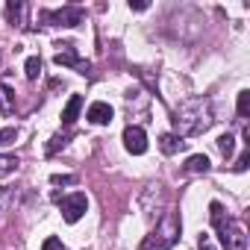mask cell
<instances>
[{"label":"cell","mask_w":250,"mask_h":250,"mask_svg":"<svg viewBox=\"0 0 250 250\" xmlns=\"http://www.w3.org/2000/svg\"><path fill=\"white\" fill-rule=\"evenodd\" d=\"M212 103L206 97H191L186 100L177 112H174V127H177V136H203L209 127H212Z\"/></svg>","instance_id":"1"},{"label":"cell","mask_w":250,"mask_h":250,"mask_svg":"<svg viewBox=\"0 0 250 250\" xmlns=\"http://www.w3.org/2000/svg\"><path fill=\"white\" fill-rule=\"evenodd\" d=\"M209 221H212V227H215V232H218V238H221V244H224L227 250H244V247H247L244 227H241L238 221H232V218L224 212V206H221L218 200L209 203Z\"/></svg>","instance_id":"2"},{"label":"cell","mask_w":250,"mask_h":250,"mask_svg":"<svg viewBox=\"0 0 250 250\" xmlns=\"http://www.w3.org/2000/svg\"><path fill=\"white\" fill-rule=\"evenodd\" d=\"M180 232H183L180 215H177V212H165L162 221L156 224V229H153L150 235H145V241H142L139 250H171V247L180 241Z\"/></svg>","instance_id":"3"},{"label":"cell","mask_w":250,"mask_h":250,"mask_svg":"<svg viewBox=\"0 0 250 250\" xmlns=\"http://www.w3.org/2000/svg\"><path fill=\"white\" fill-rule=\"evenodd\" d=\"M39 18L47 27H80L85 21V9L83 6H62V9H42Z\"/></svg>","instance_id":"4"},{"label":"cell","mask_w":250,"mask_h":250,"mask_svg":"<svg viewBox=\"0 0 250 250\" xmlns=\"http://www.w3.org/2000/svg\"><path fill=\"white\" fill-rule=\"evenodd\" d=\"M56 200H59L62 218H65L68 224H77V221L85 215V209H88V197H85L83 191H74V194H68V197H56Z\"/></svg>","instance_id":"5"},{"label":"cell","mask_w":250,"mask_h":250,"mask_svg":"<svg viewBox=\"0 0 250 250\" xmlns=\"http://www.w3.org/2000/svg\"><path fill=\"white\" fill-rule=\"evenodd\" d=\"M56 47H59V50H56L53 62H56L59 68H74V71H80V74H88V62H83V59L77 56V47H74L71 42H59Z\"/></svg>","instance_id":"6"},{"label":"cell","mask_w":250,"mask_h":250,"mask_svg":"<svg viewBox=\"0 0 250 250\" xmlns=\"http://www.w3.org/2000/svg\"><path fill=\"white\" fill-rule=\"evenodd\" d=\"M124 147H127L133 156H142L147 150V133L142 127H136V124H130V127L124 130Z\"/></svg>","instance_id":"7"},{"label":"cell","mask_w":250,"mask_h":250,"mask_svg":"<svg viewBox=\"0 0 250 250\" xmlns=\"http://www.w3.org/2000/svg\"><path fill=\"white\" fill-rule=\"evenodd\" d=\"M85 118H88L91 124H97V127H103V124H109V121L115 118V112H112V106H109V103L97 100V103H91V106H88Z\"/></svg>","instance_id":"8"},{"label":"cell","mask_w":250,"mask_h":250,"mask_svg":"<svg viewBox=\"0 0 250 250\" xmlns=\"http://www.w3.org/2000/svg\"><path fill=\"white\" fill-rule=\"evenodd\" d=\"M80 109H83V97L80 94H71V100L62 109V124H65V127H71V124L80 118Z\"/></svg>","instance_id":"9"},{"label":"cell","mask_w":250,"mask_h":250,"mask_svg":"<svg viewBox=\"0 0 250 250\" xmlns=\"http://www.w3.org/2000/svg\"><path fill=\"white\" fill-rule=\"evenodd\" d=\"M159 147H162V153L174 156L177 150H183V147H186V142H183L177 133H165V136H159Z\"/></svg>","instance_id":"10"},{"label":"cell","mask_w":250,"mask_h":250,"mask_svg":"<svg viewBox=\"0 0 250 250\" xmlns=\"http://www.w3.org/2000/svg\"><path fill=\"white\" fill-rule=\"evenodd\" d=\"M212 165H209V156H203V153H194V156H188V162H186V174H206Z\"/></svg>","instance_id":"11"},{"label":"cell","mask_w":250,"mask_h":250,"mask_svg":"<svg viewBox=\"0 0 250 250\" xmlns=\"http://www.w3.org/2000/svg\"><path fill=\"white\" fill-rule=\"evenodd\" d=\"M3 15H6V21H9L12 27H18V24H21V15H24V3H18V0H9L6 9H3Z\"/></svg>","instance_id":"12"},{"label":"cell","mask_w":250,"mask_h":250,"mask_svg":"<svg viewBox=\"0 0 250 250\" xmlns=\"http://www.w3.org/2000/svg\"><path fill=\"white\" fill-rule=\"evenodd\" d=\"M218 150H221V156H224V159H229V156H232V150H235V139H232L229 133L218 136Z\"/></svg>","instance_id":"13"},{"label":"cell","mask_w":250,"mask_h":250,"mask_svg":"<svg viewBox=\"0 0 250 250\" xmlns=\"http://www.w3.org/2000/svg\"><path fill=\"white\" fill-rule=\"evenodd\" d=\"M24 74H27V80H39V74H42V59H39V56H30L27 65H24Z\"/></svg>","instance_id":"14"},{"label":"cell","mask_w":250,"mask_h":250,"mask_svg":"<svg viewBox=\"0 0 250 250\" xmlns=\"http://www.w3.org/2000/svg\"><path fill=\"white\" fill-rule=\"evenodd\" d=\"M12 88L9 85H0V112H9L12 109Z\"/></svg>","instance_id":"15"},{"label":"cell","mask_w":250,"mask_h":250,"mask_svg":"<svg viewBox=\"0 0 250 250\" xmlns=\"http://www.w3.org/2000/svg\"><path fill=\"white\" fill-rule=\"evenodd\" d=\"M18 168V159L15 156H0V177H3V174H12Z\"/></svg>","instance_id":"16"},{"label":"cell","mask_w":250,"mask_h":250,"mask_svg":"<svg viewBox=\"0 0 250 250\" xmlns=\"http://www.w3.org/2000/svg\"><path fill=\"white\" fill-rule=\"evenodd\" d=\"M247 112H250V91L244 88V91H238V115L247 118Z\"/></svg>","instance_id":"17"},{"label":"cell","mask_w":250,"mask_h":250,"mask_svg":"<svg viewBox=\"0 0 250 250\" xmlns=\"http://www.w3.org/2000/svg\"><path fill=\"white\" fill-rule=\"evenodd\" d=\"M65 145H68V136H53V139H50V145L44 147V153H47V156H53V153H56L59 147H65Z\"/></svg>","instance_id":"18"},{"label":"cell","mask_w":250,"mask_h":250,"mask_svg":"<svg viewBox=\"0 0 250 250\" xmlns=\"http://www.w3.org/2000/svg\"><path fill=\"white\" fill-rule=\"evenodd\" d=\"M247 162H250V142L244 145V153L238 156V162L232 165V171H247Z\"/></svg>","instance_id":"19"},{"label":"cell","mask_w":250,"mask_h":250,"mask_svg":"<svg viewBox=\"0 0 250 250\" xmlns=\"http://www.w3.org/2000/svg\"><path fill=\"white\" fill-rule=\"evenodd\" d=\"M42 250H65V244L56 238V235H50V238H44V244H42Z\"/></svg>","instance_id":"20"},{"label":"cell","mask_w":250,"mask_h":250,"mask_svg":"<svg viewBox=\"0 0 250 250\" xmlns=\"http://www.w3.org/2000/svg\"><path fill=\"white\" fill-rule=\"evenodd\" d=\"M50 183H53V186H68V183H74V177H68V174H53Z\"/></svg>","instance_id":"21"},{"label":"cell","mask_w":250,"mask_h":250,"mask_svg":"<svg viewBox=\"0 0 250 250\" xmlns=\"http://www.w3.org/2000/svg\"><path fill=\"white\" fill-rule=\"evenodd\" d=\"M197 250H215V244H212V238H209L206 232L197 238Z\"/></svg>","instance_id":"22"},{"label":"cell","mask_w":250,"mask_h":250,"mask_svg":"<svg viewBox=\"0 0 250 250\" xmlns=\"http://www.w3.org/2000/svg\"><path fill=\"white\" fill-rule=\"evenodd\" d=\"M15 142V130L9 127V130H0V145H12Z\"/></svg>","instance_id":"23"},{"label":"cell","mask_w":250,"mask_h":250,"mask_svg":"<svg viewBox=\"0 0 250 250\" xmlns=\"http://www.w3.org/2000/svg\"><path fill=\"white\" fill-rule=\"evenodd\" d=\"M150 3H147V0H130V9H136V12H145Z\"/></svg>","instance_id":"24"}]
</instances>
